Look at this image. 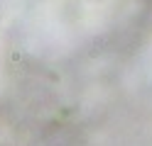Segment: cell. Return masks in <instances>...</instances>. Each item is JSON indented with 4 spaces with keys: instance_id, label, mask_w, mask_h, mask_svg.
I'll return each instance as SVG.
<instances>
[{
    "instance_id": "cell-1",
    "label": "cell",
    "mask_w": 152,
    "mask_h": 146,
    "mask_svg": "<svg viewBox=\"0 0 152 146\" xmlns=\"http://www.w3.org/2000/svg\"><path fill=\"white\" fill-rule=\"evenodd\" d=\"M22 3V12H30V15H49V12H59V5H69V3H79V7L83 5H98V7H106L110 0H20Z\"/></svg>"
}]
</instances>
